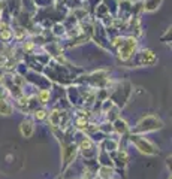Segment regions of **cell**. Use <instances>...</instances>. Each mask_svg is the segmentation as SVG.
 Listing matches in <instances>:
<instances>
[{"label": "cell", "mask_w": 172, "mask_h": 179, "mask_svg": "<svg viewBox=\"0 0 172 179\" xmlns=\"http://www.w3.org/2000/svg\"><path fill=\"white\" fill-rule=\"evenodd\" d=\"M138 149L141 152H145V154H156V148L153 143H150L148 140H144V139H136L135 140Z\"/></svg>", "instance_id": "1"}, {"label": "cell", "mask_w": 172, "mask_h": 179, "mask_svg": "<svg viewBox=\"0 0 172 179\" xmlns=\"http://www.w3.org/2000/svg\"><path fill=\"white\" fill-rule=\"evenodd\" d=\"M20 130H21V134H22L24 137H30L32 134H33V124L30 121H24L21 124Z\"/></svg>", "instance_id": "2"}, {"label": "cell", "mask_w": 172, "mask_h": 179, "mask_svg": "<svg viewBox=\"0 0 172 179\" xmlns=\"http://www.w3.org/2000/svg\"><path fill=\"white\" fill-rule=\"evenodd\" d=\"M0 114L6 115V117L12 114V107H11V105L5 99H0Z\"/></svg>", "instance_id": "3"}, {"label": "cell", "mask_w": 172, "mask_h": 179, "mask_svg": "<svg viewBox=\"0 0 172 179\" xmlns=\"http://www.w3.org/2000/svg\"><path fill=\"white\" fill-rule=\"evenodd\" d=\"M162 0H147L145 3V11H154L156 8H159Z\"/></svg>", "instance_id": "4"}, {"label": "cell", "mask_w": 172, "mask_h": 179, "mask_svg": "<svg viewBox=\"0 0 172 179\" xmlns=\"http://www.w3.org/2000/svg\"><path fill=\"white\" fill-rule=\"evenodd\" d=\"M115 128L120 131V133H123V131H126V128H127V125H126V122L124 121H121V120H118L117 122H115Z\"/></svg>", "instance_id": "5"}, {"label": "cell", "mask_w": 172, "mask_h": 179, "mask_svg": "<svg viewBox=\"0 0 172 179\" xmlns=\"http://www.w3.org/2000/svg\"><path fill=\"white\" fill-rule=\"evenodd\" d=\"M48 99H50V93H48V91H45V90H43V91L39 93V100H40V103H46Z\"/></svg>", "instance_id": "6"}, {"label": "cell", "mask_w": 172, "mask_h": 179, "mask_svg": "<svg viewBox=\"0 0 172 179\" xmlns=\"http://www.w3.org/2000/svg\"><path fill=\"white\" fill-rule=\"evenodd\" d=\"M35 117H36V120H43L45 118V112L43 110H38L35 114Z\"/></svg>", "instance_id": "7"}, {"label": "cell", "mask_w": 172, "mask_h": 179, "mask_svg": "<svg viewBox=\"0 0 172 179\" xmlns=\"http://www.w3.org/2000/svg\"><path fill=\"white\" fill-rule=\"evenodd\" d=\"M84 124H85L84 120H78V127H84Z\"/></svg>", "instance_id": "8"}, {"label": "cell", "mask_w": 172, "mask_h": 179, "mask_svg": "<svg viewBox=\"0 0 172 179\" xmlns=\"http://www.w3.org/2000/svg\"><path fill=\"white\" fill-rule=\"evenodd\" d=\"M3 64H5V57L0 55V66H3Z\"/></svg>", "instance_id": "9"}, {"label": "cell", "mask_w": 172, "mask_h": 179, "mask_svg": "<svg viewBox=\"0 0 172 179\" xmlns=\"http://www.w3.org/2000/svg\"><path fill=\"white\" fill-rule=\"evenodd\" d=\"M0 84H2V76H0Z\"/></svg>", "instance_id": "10"}]
</instances>
